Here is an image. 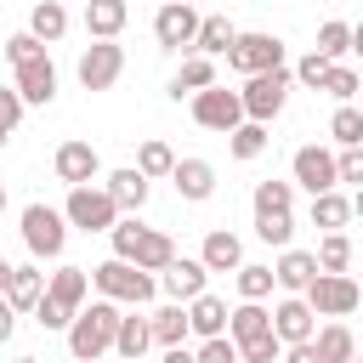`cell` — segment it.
Wrapping results in <instances>:
<instances>
[{"label":"cell","mask_w":363,"mask_h":363,"mask_svg":"<svg viewBox=\"0 0 363 363\" xmlns=\"http://www.w3.org/2000/svg\"><path fill=\"white\" fill-rule=\"evenodd\" d=\"M289 182H295V187H306V193L340 187V182H335V153H329V147H318V142L295 147V159H289Z\"/></svg>","instance_id":"obj_13"},{"label":"cell","mask_w":363,"mask_h":363,"mask_svg":"<svg viewBox=\"0 0 363 363\" xmlns=\"http://www.w3.org/2000/svg\"><path fill=\"white\" fill-rule=\"evenodd\" d=\"M255 238L272 244V250H284L295 238V210H255Z\"/></svg>","instance_id":"obj_34"},{"label":"cell","mask_w":363,"mask_h":363,"mask_svg":"<svg viewBox=\"0 0 363 363\" xmlns=\"http://www.w3.org/2000/svg\"><path fill=\"white\" fill-rule=\"evenodd\" d=\"M28 34L45 40V45H57V40L68 34V6H62V0H40V6L28 11Z\"/></svg>","instance_id":"obj_29"},{"label":"cell","mask_w":363,"mask_h":363,"mask_svg":"<svg viewBox=\"0 0 363 363\" xmlns=\"http://www.w3.org/2000/svg\"><path fill=\"white\" fill-rule=\"evenodd\" d=\"M45 295L74 312V306L91 295V272H85V267H57V272H45Z\"/></svg>","instance_id":"obj_26"},{"label":"cell","mask_w":363,"mask_h":363,"mask_svg":"<svg viewBox=\"0 0 363 363\" xmlns=\"http://www.w3.org/2000/svg\"><path fill=\"white\" fill-rule=\"evenodd\" d=\"M227 147H233V159H244V164L261 159V153H267V125H261V119H238V125L227 130Z\"/></svg>","instance_id":"obj_31"},{"label":"cell","mask_w":363,"mask_h":363,"mask_svg":"<svg viewBox=\"0 0 363 363\" xmlns=\"http://www.w3.org/2000/svg\"><path fill=\"white\" fill-rule=\"evenodd\" d=\"M284 357V340L267 329V335H255V340H244L238 346V363H278Z\"/></svg>","instance_id":"obj_41"},{"label":"cell","mask_w":363,"mask_h":363,"mask_svg":"<svg viewBox=\"0 0 363 363\" xmlns=\"http://www.w3.org/2000/svg\"><path fill=\"white\" fill-rule=\"evenodd\" d=\"M323 74H329V57H318V51H306V57L295 62V74H289V79H301L306 91H318V85H323Z\"/></svg>","instance_id":"obj_44"},{"label":"cell","mask_w":363,"mask_h":363,"mask_svg":"<svg viewBox=\"0 0 363 363\" xmlns=\"http://www.w3.org/2000/svg\"><path fill=\"white\" fill-rule=\"evenodd\" d=\"M147 335H153V346H182L187 340V306L182 301H170V306H159V312H147Z\"/></svg>","instance_id":"obj_27"},{"label":"cell","mask_w":363,"mask_h":363,"mask_svg":"<svg viewBox=\"0 0 363 363\" xmlns=\"http://www.w3.org/2000/svg\"><path fill=\"white\" fill-rule=\"evenodd\" d=\"M301 295H306V306H312L318 318H352V312H357V301H363V289H357V278H352V272H323V267L306 278V289H301Z\"/></svg>","instance_id":"obj_6"},{"label":"cell","mask_w":363,"mask_h":363,"mask_svg":"<svg viewBox=\"0 0 363 363\" xmlns=\"http://www.w3.org/2000/svg\"><path fill=\"white\" fill-rule=\"evenodd\" d=\"M11 329H17V312H11V301H6V295H0V346H6V340H11Z\"/></svg>","instance_id":"obj_49"},{"label":"cell","mask_w":363,"mask_h":363,"mask_svg":"<svg viewBox=\"0 0 363 363\" xmlns=\"http://www.w3.org/2000/svg\"><path fill=\"white\" fill-rule=\"evenodd\" d=\"M238 301H267L272 295V267L267 261H238Z\"/></svg>","instance_id":"obj_37"},{"label":"cell","mask_w":363,"mask_h":363,"mask_svg":"<svg viewBox=\"0 0 363 363\" xmlns=\"http://www.w3.org/2000/svg\"><path fill=\"white\" fill-rule=\"evenodd\" d=\"M284 102H289V68H284V62H278V68H261V74H244V91H238L244 119L272 125V119L284 113Z\"/></svg>","instance_id":"obj_4"},{"label":"cell","mask_w":363,"mask_h":363,"mask_svg":"<svg viewBox=\"0 0 363 363\" xmlns=\"http://www.w3.org/2000/svg\"><path fill=\"white\" fill-rule=\"evenodd\" d=\"M119 216H125V210L108 199V187H96V182H74V187H68V204H62V221H68V227H79V233H108Z\"/></svg>","instance_id":"obj_5"},{"label":"cell","mask_w":363,"mask_h":363,"mask_svg":"<svg viewBox=\"0 0 363 363\" xmlns=\"http://www.w3.org/2000/svg\"><path fill=\"white\" fill-rule=\"evenodd\" d=\"M23 244L34 261H57L68 250V221L51 204H23Z\"/></svg>","instance_id":"obj_7"},{"label":"cell","mask_w":363,"mask_h":363,"mask_svg":"<svg viewBox=\"0 0 363 363\" xmlns=\"http://www.w3.org/2000/svg\"><path fill=\"white\" fill-rule=\"evenodd\" d=\"M312 261H318L323 272H346V267H352V238H346V227H329L323 244L312 250Z\"/></svg>","instance_id":"obj_35"},{"label":"cell","mask_w":363,"mask_h":363,"mask_svg":"<svg viewBox=\"0 0 363 363\" xmlns=\"http://www.w3.org/2000/svg\"><path fill=\"white\" fill-rule=\"evenodd\" d=\"M6 272H11V261H0V295H6Z\"/></svg>","instance_id":"obj_50"},{"label":"cell","mask_w":363,"mask_h":363,"mask_svg":"<svg viewBox=\"0 0 363 363\" xmlns=\"http://www.w3.org/2000/svg\"><path fill=\"white\" fill-rule=\"evenodd\" d=\"M23 108H28V102L17 96V85H6V91H0V125H6V130H17V119H23Z\"/></svg>","instance_id":"obj_48"},{"label":"cell","mask_w":363,"mask_h":363,"mask_svg":"<svg viewBox=\"0 0 363 363\" xmlns=\"http://www.w3.org/2000/svg\"><path fill=\"white\" fill-rule=\"evenodd\" d=\"M45 51V40H34L28 28H17L11 40H6V62H28V57H40Z\"/></svg>","instance_id":"obj_47"},{"label":"cell","mask_w":363,"mask_h":363,"mask_svg":"<svg viewBox=\"0 0 363 363\" xmlns=\"http://www.w3.org/2000/svg\"><path fill=\"white\" fill-rule=\"evenodd\" d=\"M0 216H6V182H0Z\"/></svg>","instance_id":"obj_52"},{"label":"cell","mask_w":363,"mask_h":363,"mask_svg":"<svg viewBox=\"0 0 363 363\" xmlns=\"http://www.w3.org/2000/svg\"><path fill=\"white\" fill-rule=\"evenodd\" d=\"M267 318H272V335H278L284 346H295V340H306V335L318 329V312L306 306V295H284Z\"/></svg>","instance_id":"obj_16"},{"label":"cell","mask_w":363,"mask_h":363,"mask_svg":"<svg viewBox=\"0 0 363 363\" xmlns=\"http://www.w3.org/2000/svg\"><path fill=\"white\" fill-rule=\"evenodd\" d=\"M113 323H119V301H108V295H96L91 306L79 301L74 306V318H68V352L74 357H102V352H113Z\"/></svg>","instance_id":"obj_1"},{"label":"cell","mask_w":363,"mask_h":363,"mask_svg":"<svg viewBox=\"0 0 363 363\" xmlns=\"http://www.w3.org/2000/svg\"><path fill=\"white\" fill-rule=\"evenodd\" d=\"M312 272H318L312 250H295V244H284V250H278V261H272V289H284V295H301Z\"/></svg>","instance_id":"obj_18"},{"label":"cell","mask_w":363,"mask_h":363,"mask_svg":"<svg viewBox=\"0 0 363 363\" xmlns=\"http://www.w3.org/2000/svg\"><path fill=\"white\" fill-rule=\"evenodd\" d=\"M170 164H176V153H170V142H159V136H147V142L136 147V170H142L147 182H159V176H170Z\"/></svg>","instance_id":"obj_38"},{"label":"cell","mask_w":363,"mask_h":363,"mask_svg":"<svg viewBox=\"0 0 363 363\" xmlns=\"http://www.w3.org/2000/svg\"><path fill=\"white\" fill-rule=\"evenodd\" d=\"M6 142H11V130H6V125H0V147H6Z\"/></svg>","instance_id":"obj_51"},{"label":"cell","mask_w":363,"mask_h":363,"mask_svg":"<svg viewBox=\"0 0 363 363\" xmlns=\"http://www.w3.org/2000/svg\"><path fill=\"white\" fill-rule=\"evenodd\" d=\"M318 91H329L335 102H352V96H357V74H352L346 62H329V74H323V85H318Z\"/></svg>","instance_id":"obj_42"},{"label":"cell","mask_w":363,"mask_h":363,"mask_svg":"<svg viewBox=\"0 0 363 363\" xmlns=\"http://www.w3.org/2000/svg\"><path fill=\"white\" fill-rule=\"evenodd\" d=\"M193 28H199L193 0H164V6L153 11V40H159L164 51H187V45H193Z\"/></svg>","instance_id":"obj_11"},{"label":"cell","mask_w":363,"mask_h":363,"mask_svg":"<svg viewBox=\"0 0 363 363\" xmlns=\"http://www.w3.org/2000/svg\"><path fill=\"white\" fill-rule=\"evenodd\" d=\"M335 182H340V187H346V182H363V142L335 153Z\"/></svg>","instance_id":"obj_45"},{"label":"cell","mask_w":363,"mask_h":363,"mask_svg":"<svg viewBox=\"0 0 363 363\" xmlns=\"http://www.w3.org/2000/svg\"><path fill=\"white\" fill-rule=\"evenodd\" d=\"M102 187H108V199H113L119 210H136V216H142V204H147V193H153V182H147L136 164L108 170V182H102Z\"/></svg>","instance_id":"obj_19"},{"label":"cell","mask_w":363,"mask_h":363,"mask_svg":"<svg viewBox=\"0 0 363 363\" xmlns=\"http://www.w3.org/2000/svg\"><path fill=\"white\" fill-rule=\"evenodd\" d=\"M11 85H17V96L28 102V108H45V102H57V62L40 51V57H28V62H11Z\"/></svg>","instance_id":"obj_12"},{"label":"cell","mask_w":363,"mask_h":363,"mask_svg":"<svg viewBox=\"0 0 363 363\" xmlns=\"http://www.w3.org/2000/svg\"><path fill=\"white\" fill-rule=\"evenodd\" d=\"M45 295V272L28 261V267H11L6 272V301H11V312L23 318V312H34V301Z\"/></svg>","instance_id":"obj_23"},{"label":"cell","mask_w":363,"mask_h":363,"mask_svg":"<svg viewBox=\"0 0 363 363\" xmlns=\"http://www.w3.org/2000/svg\"><path fill=\"white\" fill-rule=\"evenodd\" d=\"M233 74H261V68H278L284 62V40L267 34V28H250V34H233V45L221 51Z\"/></svg>","instance_id":"obj_8"},{"label":"cell","mask_w":363,"mask_h":363,"mask_svg":"<svg viewBox=\"0 0 363 363\" xmlns=\"http://www.w3.org/2000/svg\"><path fill=\"white\" fill-rule=\"evenodd\" d=\"M312 221L329 233V227H346L352 221V199L340 193V187H323V193H312Z\"/></svg>","instance_id":"obj_32"},{"label":"cell","mask_w":363,"mask_h":363,"mask_svg":"<svg viewBox=\"0 0 363 363\" xmlns=\"http://www.w3.org/2000/svg\"><path fill=\"white\" fill-rule=\"evenodd\" d=\"M329 136H335L340 147H357V142H363V113H357L352 102H340L335 119H329Z\"/></svg>","instance_id":"obj_39"},{"label":"cell","mask_w":363,"mask_h":363,"mask_svg":"<svg viewBox=\"0 0 363 363\" xmlns=\"http://www.w3.org/2000/svg\"><path fill=\"white\" fill-rule=\"evenodd\" d=\"M210 79H216V57L187 51V57H182V68L170 74V96L182 102V96H193V91H199V85H210Z\"/></svg>","instance_id":"obj_25"},{"label":"cell","mask_w":363,"mask_h":363,"mask_svg":"<svg viewBox=\"0 0 363 363\" xmlns=\"http://www.w3.org/2000/svg\"><path fill=\"white\" fill-rule=\"evenodd\" d=\"M199 363H238L233 335H227V329H221V335H199Z\"/></svg>","instance_id":"obj_43"},{"label":"cell","mask_w":363,"mask_h":363,"mask_svg":"<svg viewBox=\"0 0 363 363\" xmlns=\"http://www.w3.org/2000/svg\"><path fill=\"white\" fill-rule=\"evenodd\" d=\"M153 278H159V289H164L170 301H187V295H199V289H204V278H210V272H204V261H199V255H170Z\"/></svg>","instance_id":"obj_15"},{"label":"cell","mask_w":363,"mask_h":363,"mask_svg":"<svg viewBox=\"0 0 363 363\" xmlns=\"http://www.w3.org/2000/svg\"><path fill=\"white\" fill-rule=\"evenodd\" d=\"M233 17H199V28H193V45L187 51H204V57H221L227 45H233Z\"/></svg>","instance_id":"obj_30"},{"label":"cell","mask_w":363,"mask_h":363,"mask_svg":"<svg viewBox=\"0 0 363 363\" xmlns=\"http://www.w3.org/2000/svg\"><path fill=\"white\" fill-rule=\"evenodd\" d=\"M255 210H295V182H255Z\"/></svg>","instance_id":"obj_40"},{"label":"cell","mask_w":363,"mask_h":363,"mask_svg":"<svg viewBox=\"0 0 363 363\" xmlns=\"http://www.w3.org/2000/svg\"><path fill=\"white\" fill-rule=\"evenodd\" d=\"M130 23V6L125 0H85V34L91 40H119Z\"/></svg>","instance_id":"obj_21"},{"label":"cell","mask_w":363,"mask_h":363,"mask_svg":"<svg viewBox=\"0 0 363 363\" xmlns=\"http://www.w3.org/2000/svg\"><path fill=\"white\" fill-rule=\"evenodd\" d=\"M357 45V28L352 23H340V17H329L323 28H318V57H329V62H340L346 51Z\"/></svg>","instance_id":"obj_36"},{"label":"cell","mask_w":363,"mask_h":363,"mask_svg":"<svg viewBox=\"0 0 363 363\" xmlns=\"http://www.w3.org/2000/svg\"><path fill=\"white\" fill-rule=\"evenodd\" d=\"M108 238H113V255H125V261H136L142 272H159L170 255H176V244H170V233H159V227H142L136 221V210H125L113 227H108Z\"/></svg>","instance_id":"obj_2"},{"label":"cell","mask_w":363,"mask_h":363,"mask_svg":"<svg viewBox=\"0 0 363 363\" xmlns=\"http://www.w3.org/2000/svg\"><path fill=\"white\" fill-rule=\"evenodd\" d=\"M199 261H204V272H233V267L244 261V244H238V233H227V227L204 233V244H199Z\"/></svg>","instance_id":"obj_22"},{"label":"cell","mask_w":363,"mask_h":363,"mask_svg":"<svg viewBox=\"0 0 363 363\" xmlns=\"http://www.w3.org/2000/svg\"><path fill=\"white\" fill-rule=\"evenodd\" d=\"M51 170H57V182H68V187H74V182H96V176H102V159H96V147H91V142H79V136H74V142H62V147L51 153Z\"/></svg>","instance_id":"obj_14"},{"label":"cell","mask_w":363,"mask_h":363,"mask_svg":"<svg viewBox=\"0 0 363 363\" xmlns=\"http://www.w3.org/2000/svg\"><path fill=\"white\" fill-rule=\"evenodd\" d=\"M147 346H153V335H147V318H136V312L125 318V312H119V323H113V352H119V357H142Z\"/></svg>","instance_id":"obj_33"},{"label":"cell","mask_w":363,"mask_h":363,"mask_svg":"<svg viewBox=\"0 0 363 363\" xmlns=\"http://www.w3.org/2000/svg\"><path fill=\"white\" fill-rule=\"evenodd\" d=\"M238 119H244L238 91H227V85H216V79L193 91V125H204V130H221V136H227Z\"/></svg>","instance_id":"obj_10"},{"label":"cell","mask_w":363,"mask_h":363,"mask_svg":"<svg viewBox=\"0 0 363 363\" xmlns=\"http://www.w3.org/2000/svg\"><path fill=\"white\" fill-rule=\"evenodd\" d=\"M182 306H187V335H221V329H227V301H221V295L199 289V295H187Z\"/></svg>","instance_id":"obj_20"},{"label":"cell","mask_w":363,"mask_h":363,"mask_svg":"<svg viewBox=\"0 0 363 363\" xmlns=\"http://www.w3.org/2000/svg\"><path fill=\"white\" fill-rule=\"evenodd\" d=\"M170 182H176V193H182L187 204H204V199L216 193V164H210V159H176V164H170Z\"/></svg>","instance_id":"obj_17"},{"label":"cell","mask_w":363,"mask_h":363,"mask_svg":"<svg viewBox=\"0 0 363 363\" xmlns=\"http://www.w3.org/2000/svg\"><path fill=\"white\" fill-rule=\"evenodd\" d=\"M74 74H79L85 91H108V85L125 74V45H119V40H91V45L79 51Z\"/></svg>","instance_id":"obj_9"},{"label":"cell","mask_w":363,"mask_h":363,"mask_svg":"<svg viewBox=\"0 0 363 363\" xmlns=\"http://www.w3.org/2000/svg\"><path fill=\"white\" fill-rule=\"evenodd\" d=\"M68 318H74V312H68L62 301H51V295L34 301V323H40V329H68Z\"/></svg>","instance_id":"obj_46"},{"label":"cell","mask_w":363,"mask_h":363,"mask_svg":"<svg viewBox=\"0 0 363 363\" xmlns=\"http://www.w3.org/2000/svg\"><path fill=\"white\" fill-rule=\"evenodd\" d=\"M267 329H272V318H267L261 301H238V306L227 312V335H233V346H244V340H255V335H267Z\"/></svg>","instance_id":"obj_28"},{"label":"cell","mask_w":363,"mask_h":363,"mask_svg":"<svg viewBox=\"0 0 363 363\" xmlns=\"http://www.w3.org/2000/svg\"><path fill=\"white\" fill-rule=\"evenodd\" d=\"M85 272H91V289L108 295V301H119V306H147V301L159 295V278L142 272V267L125 261V255H108L102 267H85Z\"/></svg>","instance_id":"obj_3"},{"label":"cell","mask_w":363,"mask_h":363,"mask_svg":"<svg viewBox=\"0 0 363 363\" xmlns=\"http://www.w3.org/2000/svg\"><path fill=\"white\" fill-rule=\"evenodd\" d=\"M352 352H357V340H352V329L340 318L323 323V329H312V357L318 363H352Z\"/></svg>","instance_id":"obj_24"}]
</instances>
